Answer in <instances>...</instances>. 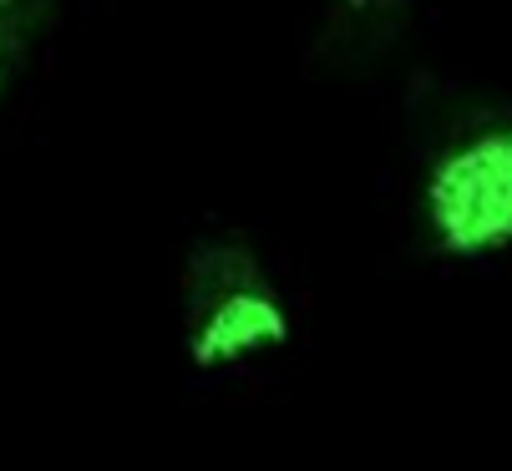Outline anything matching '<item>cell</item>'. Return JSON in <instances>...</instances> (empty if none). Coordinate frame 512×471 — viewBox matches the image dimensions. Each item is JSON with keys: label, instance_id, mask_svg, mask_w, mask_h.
<instances>
[{"label": "cell", "instance_id": "obj_1", "mask_svg": "<svg viewBox=\"0 0 512 471\" xmlns=\"http://www.w3.org/2000/svg\"><path fill=\"white\" fill-rule=\"evenodd\" d=\"M401 223L426 264H512V97L436 112L406 157Z\"/></svg>", "mask_w": 512, "mask_h": 471}, {"label": "cell", "instance_id": "obj_2", "mask_svg": "<svg viewBox=\"0 0 512 471\" xmlns=\"http://www.w3.org/2000/svg\"><path fill=\"white\" fill-rule=\"evenodd\" d=\"M183 365L239 380L300 345V299L244 228L198 233L183 254Z\"/></svg>", "mask_w": 512, "mask_h": 471}, {"label": "cell", "instance_id": "obj_3", "mask_svg": "<svg viewBox=\"0 0 512 471\" xmlns=\"http://www.w3.org/2000/svg\"><path fill=\"white\" fill-rule=\"evenodd\" d=\"M421 0H330V36L345 46H365V41H386Z\"/></svg>", "mask_w": 512, "mask_h": 471}, {"label": "cell", "instance_id": "obj_4", "mask_svg": "<svg viewBox=\"0 0 512 471\" xmlns=\"http://www.w3.org/2000/svg\"><path fill=\"white\" fill-rule=\"evenodd\" d=\"M31 21H36V0H0V107H6L11 82H16V66L26 56Z\"/></svg>", "mask_w": 512, "mask_h": 471}]
</instances>
